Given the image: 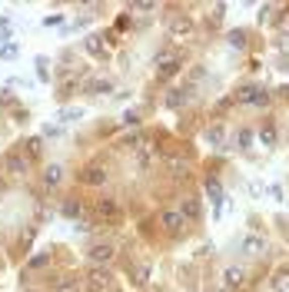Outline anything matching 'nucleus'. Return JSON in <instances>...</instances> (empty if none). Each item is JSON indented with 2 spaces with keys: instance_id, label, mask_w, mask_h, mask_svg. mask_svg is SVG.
<instances>
[{
  "instance_id": "12",
  "label": "nucleus",
  "mask_w": 289,
  "mask_h": 292,
  "mask_svg": "<svg viewBox=\"0 0 289 292\" xmlns=\"http://www.w3.org/2000/svg\"><path fill=\"white\" fill-rule=\"evenodd\" d=\"M190 93H193L190 87H183V90H169V96L163 100V106H166V110H180V106L190 100Z\"/></svg>"
},
{
  "instance_id": "6",
  "label": "nucleus",
  "mask_w": 289,
  "mask_h": 292,
  "mask_svg": "<svg viewBox=\"0 0 289 292\" xmlns=\"http://www.w3.org/2000/svg\"><path fill=\"white\" fill-rule=\"evenodd\" d=\"M166 30H169V37H173V40H183V37H190V33H193V20L186 14H173V17H169V24H166Z\"/></svg>"
},
{
  "instance_id": "24",
  "label": "nucleus",
  "mask_w": 289,
  "mask_h": 292,
  "mask_svg": "<svg viewBox=\"0 0 289 292\" xmlns=\"http://www.w3.org/2000/svg\"><path fill=\"white\" fill-rule=\"evenodd\" d=\"M47 67H50L47 56H37V77H40L43 83H50V70H47Z\"/></svg>"
},
{
  "instance_id": "19",
  "label": "nucleus",
  "mask_w": 289,
  "mask_h": 292,
  "mask_svg": "<svg viewBox=\"0 0 289 292\" xmlns=\"http://www.w3.org/2000/svg\"><path fill=\"white\" fill-rule=\"evenodd\" d=\"M249 143H253V130L243 127L240 133H236V140H233V150H249Z\"/></svg>"
},
{
  "instance_id": "33",
  "label": "nucleus",
  "mask_w": 289,
  "mask_h": 292,
  "mask_svg": "<svg viewBox=\"0 0 289 292\" xmlns=\"http://www.w3.org/2000/svg\"><path fill=\"white\" fill-rule=\"evenodd\" d=\"M24 292H37V289H24Z\"/></svg>"
},
{
  "instance_id": "13",
  "label": "nucleus",
  "mask_w": 289,
  "mask_h": 292,
  "mask_svg": "<svg viewBox=\"0 0 289 292\" xmlns=\"http://www.w3.org/2000/svg\"><path fill=\"white\" fill-rule=\"evenodd\" d=\"M240 249L246 256H259V253H266V239H259V236H246L240 243Z\"/></svg>"
},
{
  "instance_id": "10",
  "label": "nucleus",
  "mask_w": 289,
  "mask_h": 292,
  "mask_svg": "<svg viewBox=\"0 0 289 292\" xmlns=\"http://www.w3.org/2000/svg\"><path fill=\"white\" fill-rule=\"evenodd\" d=\"M276 140H279V133H276V120H273V116H266V123L259 127V143H263L266 150H273Z\"/></svg>"
},
{
  "instance_id": "14",
  "label": "nucleus",
  "mask_w": 289,
  "mask_h": 292,
  "mask_svg": "<svg viewBox=\"0 0 289 292\" xmlns=\"http://www.w3.org/2000/svg\"><path fill=\"white\" fill-rule=\"evenodd\" d=\"M60 180H64V166H60V163H53V166L43 169V186H47V190H53Z\"/></svg>"
},
{
  "instance_id": "26",
  "label": "nucleus",
  "mask_w": 289,
  "mask_h": 292,
  "mask_svg": "<svg viewBox=\"0 0 289 292\" xmlns=\"http://www.w3.org/2000/svg\"><path fill=\"white\" fill-rule=\"evenodd\" d=\"M4 43H10V20L7 17H0V47Z\"/></svg>"
},
{
  "instance_id": "8",
  "label": "nucleus",
  "mask_w": 289,
  "mask_h": 292,
  "mask_svg": "<svg viewBox=\"0 0 289 292\" xmlns=\"http://www.w3.org/2000/svg\"><path fill=\"white\" fill-rule=\"evenodd\" d=\"M180 213H183V219H186V222H200V216H203V203H200V196H186L183 203H180Z\"/></svg>"
},
{
  "instance_id": "4",
  "label": "nucleus",
  "mask_w": 289,
  "mask_h": 292,
  "mask_svg": "<svg viewBox=\"0 0 289 292\" xmlns=\"http://www.w3.org/2000/svg\"><path fill=\"white\" fill-rule=\"evenodd\" d=\"M206 196L213 199V216H223V203H226V193H223V183L216 176H206Z\"/></svg>"
},
{
  "instance_id": "9",
  "label": "nucleus",
  "mask_w": 289,
  "mask_h": 292,
  "mask_svg": "<svg viewBox=\"0 0 289 292\" xmlns=\"http://www.w3.org/2000/svg\"><path fill=\"white\" fill-rule=\"evenodd\" d=\"M87 259H90V266H106V262L113 259V246H103V243L90 246V249H87Z\"/></svg>"
},
{
  "instance_id": "23",
  "label": "nucleus",
  "mask_w": 289,
  "mask_h": 292,
  "mask_svg": "<svg viewBox=\"0 0 289 292\" xmlns=\"http://www.w3.org/2000/svg\"><path fill=\"white\" fill-rule=\"evenodd\" d=\"M269 289L273 292H289V272H279V276L269 282Z\"/></svg>"
},
{
  "instance_id": "17",
  "label": "nucleus",
  "mask_w": 289,
  "mask_h": 292,
  "mask_svg": "<svg viewBox=\"0 0 289 292\" xmlns=\"http://www.w3.org/2000/svg\"><path fill=\"white\" fill-rule=\"evenodd\" d=\"M206 140L213 143L216 150H223V143H226V130L219 127V123H216V127H209V130H206Z\"/></svg>"
},
{
  "instance_id": "21",
  "label": "nucleus",
  "mask_w": 289,
  "mask_h": 292,
  "mask_svg": "<svg viewBox=\"0 0 289 292\" xmlns=\"http://www.w3.org/2000/svg\"><path fill=\"white\" fill-rule=\"evenodd\" d=\"M243 279H246V269H226V285H229V289L243 285Z\"/></svg>"
},
{
  "instance_id": "15",
  "label": "nucleus",
  "mask_w": 289,
  "mask_h": 292,
  "mask_svg": "<svg viewBox=\"0 0 289 292\" xmlns=\"http://www.w3.org/2000/svg\"><path fill=\"white\" fill-rule=\"evenodd\" d=\"M110 90H113V83H110V80H87V83H83V93H110Z\"/></svg>"
},
{
  "instance_id": "18",
  "label": "nucleus",
  "mask_w": 289,
  "mask_h": 292,
  "mask_svg": "<svg viewBox=\"0 0 289 292\" xmlns=\"http://www.w3.org/2000/svg\"><path fill=\"white\" fill-rule=\"evenodd\" d=\"M60 213L70 216V219H80V216H83V203H77V199H67V203L60 206Z\"/></svg>"
},
{
  "instance_id": "30",
  "label": "nucleus",
  "mask_w": 289,
  "mask_h": 292,
  "mask_svg": "<svg viewBox=\"0 0 289 292\" xmlns=\"http://www.w3.org/2000/svg\"><path fill=\"white\" fill-rule=\"evenodd\" d=\"M123 123H127V127H137V123H140V113H137V110H127V113H123Z\"/></svg>"
},
{
  "instance_id": "2",
  "label": "nucleus",
  "mask_w": 289,
  "mask_h": 292,
  "mask_svg": "<svg viewBox=\"0 0 289 292\" xmlns=\"http://www.w3.org/2000/svg\"><path fill=\"white\" fill-rule=\"evenodd\" d=\"M93 213L100 216V219H106V222H120V219H123V209H120V203H117L113 196L96 199V203H93Z\"/></svg>"
},
{
  "instance_id": "3",
  "label": "nucleus",
  "mask_w": 289,
  "mask_h": 292,
  "mask_svg": "<svg viewBox=\"0 0 289 292\" xmlns=\"http://www.w3.org/2000/svg\"><path fill=\"white\" fill-rule=\"evenodd\" d=\"M110 285H113L110 269H103V266H90V269H87V289L103 292V289H110Z\"/></svg>"
},
{
  "instance_id": "16",
  "label": "nucleus",
  "mask_w": 289,
  "mask_h": 292,
  "mask_svg": "<svg viewBox=\"0 0 289 292\" xmlns=\"http://www.w3.org/2000/svg\"><path fill=\"white\" fill-rule=\"evenodd\" d=\"M180 70H183V60H173V64H166V67H156V80H169V77H177Z\"/></svg>"
},
{
  "instance_id": "7",
  "label": "nucleus",
  "mask_w": 289,
  "mask_h": 292,
  "mask_svg": "<svg viewBox=\"0 0 289 292\" xmlns=\"http://www.w3.org/2000/svg\"><path fill=\"white\" fill-rule=\"evenodd\" d=\"M160 226H163V232H173V236H177L180 229L186 226V219H183L180 209H166V213H160Z\"/></svg>"
},
{
  "instance_id": "28",
  "label": "nucleus",
  "mask_w": 289,
  "mask_h": 292,
  "mask_svg": "<svg viewBox=\"0 0 289 292\" xmlns=\"http://www.w3.org/2000/svg\"><path fill=\"white\" fill-rule=\"evenodd\" d=\"M229 43L233 47H246V30H233L229 33Z\"/></svg>"
},
{
  "instance_id": "27",
  "label": "nucleus",
  "mask_w": 289,
  "mask_h": 292,
  "mask_svg": "<svg viewBox=\"0 0 289 292\" xmlns=\"http://www.w3.org/2000/svg\"><path fill=\"white\" fill-rule=\"evenodd\" d=\"M17 53H20V50H17V43H14V40H10V43H4V47H0V56H4V60H14Z\"/></svg>"
},
{
  "instance_id": "11",
  "label": "nucleus",
  "mask_w": 289,
  "mask_h": 292,
  "mask_svg": "<svg viewBox=\"0 0 289 292\" xmlns=\"http://www.w3.org/2000/svg\"><path fill=\"white\" fill-rule=\"evenodd\" d=\"M80 183H83V186H103V183H106V173L100 169V166H87V169L80 173Z\"/></svg>"
},
{
  "instance_id": "31",
  "label": "nucleus",
  "mask_w": 289,
  "mask_h": 292,
  "mask_svg": "<svg viewBox=\"0 0 289 292\" xmlns=\"http://www.w3.org/2000/svg\"><path fill=\"white\" fill-rule=\"evenodd\" d=\"M64 24V17L60 14H50V17H43V27H60Z\"/></svg>"
},
{
  "instance_id": "5",
  "label": "nucleus",
  "mask_w": 289,
  "mask_h": 292,
  "mask_svg": "<svg viewBox=\"0 0 289 292\" xmlns=\"http://www.w3.org/2000/svg\"><path fill=\"white\" fill-rule=\"evenodd\" d=\"M106 33H90L87 40H83V50H87L90 56H96V60H110V47L103 43Z\"/></svg>"
},
{
  "instance_id": "22",
  "label": "nucleus",
  "mask_w": 289,
  "mask_h": 292,
  "mask_svg": "<svg viewBox=\"0 0 289 292\" xmlns=\"http://www.w3.org/2000/svg\"><path fill=\"white\" fill-rule=\"evenodd\" d=\"M50 256H53V253H37V256H33L30 262H27L24 276H27V272H33V269H43V266H47V262H50Z\"/></svg>"
},
{
  "instance_id": "25",
  "label": "nucleus",
  "mask_w": 289,
  "mask_h": 292,
  "mask_svg": "<svg viewBox=\"0 0 289 292\" xmlns=\"http://www.w3.org/2000/svg\"><path fill=\"white\" fill-rule=\"evenodd\" d=\"M83 110H77V106H67V110H60V123H73V120H80Z\"/></svg>"
},
{
  "instance_id": "20",
  "label": "nucleus",
  "mask_w": 289,
  "mask_h": 292,
  "mask_svg": "<svg viewBox=\"0 0 289 292\" xmlns=\"http://www.w3.org/2000/svg\"><path fill=\"white\" fill-rule=\"evenodd\" d=\"M53 292H83V282L80 279H60L53 285Z\"/></svg>"
},
{
  "instance_id": "29",
  "label": "nucleus",
  "mask_w": 289,
  "mask_h": 292,
  "mask_svg": "<svg viewBox=\"0 0 289 292\" xmlns=\"http://www.w3.org/2000/svg\"><path fill=\"white\" fill-rule=\"evenodd\" d=\"M273 47L279 50V53H286V56H289V33H282L279 40H273Z\"/></svg>"
},
{
  "instance_id": "32",
  "label": "nucleus",
  "mask_w": 289,
  "mask_h": 292,
  "mask_svg": "<svg viewBox=\"0 0 289 292\" xmlns=\"http://www.w3.org/2000/svg\"><path fill=\"white\" fill-rule=\"evenodd\" d=\"M130 10H140V14H146V10H156V4H130Z\"/></svg>"
},
{
  "instance_id": "1",
  "label": "nucleus",
  "mask_w": 289,
  "mask_h": 292,
  "mask_svg": "<svg viewBox=\"0 0 289 292\" xmlns=\"http://www.w3.org/2000/svg\"><path fill=\"white\" fill-rule=\"evenodd\" d=\"M27 166H30V159H27L24 150H7V153H4V159H0V173L20 176V173H27Z\"/></svg>"
}]
</instances>
